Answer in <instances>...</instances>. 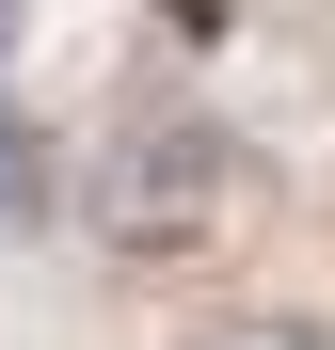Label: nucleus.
Masks as SVG:
<instances>
[{"label": "nucleus", "instance_id": "obj_1", "mask_svg": "<svg viewBox=\"0 0 335 350\" xmlns=\"http://www.w3.org/2000/svg\"><path fill=\"white\" fill-rule=\"evenodd\" d=\"M80 223H96V255H128V271H176L223 239V128L192 96H112V128L80 144Z\"/></svg>", "mask_w": 335, "mask_h": 350}, {"label": "nucleus", "instance_id": "obj_2", "mask_svg": "<svg viewBox=\"0 0 335 350\" xmlns=\"http://www.w3.org/2000/svg\"><path fill=\"white\" fill-rule=\"evenodd\" d=\"M48 207H64V175H48V128L0 96V255H32V239H48Z\"/></svg>", "mask_w": 335, "mask_h": 350}, {"label": "nucleus", "instance_id": "obj_3", "mask_svg": "<svg viewBox=\"0 0 335 350\" xmlns=\"http://www.w3.org/2000/svg\"><path fill=\"white\" fill-rule=\"evenodd\" d=\"M208 350H335L319 319H240V334H208Z\"/></svg>", "mask_w": 335, "mask_h": 350}, {"label": "nucleus", "instance_id": "obj_4", "mask_svg": "<svg viewBox=\"0 0 335 350\" xmlns=\"http://www.w3.org/2000/svg\"><path fill=\"white\" fill-rule=\"evenodd\" d=\"M16 16H32V0H0V48H16Z\"/></svg>", "mask_w": 335, "mask_h": 350}]
</instances>
